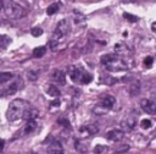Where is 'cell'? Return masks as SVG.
<instances>
[{"label": "cell", "instance_id": "6da1fadb", "mask_svg": "<svg viewBox=\"0 0 156 154\" xmlns=\"http://www.w3.org/2000/svg\"><path fill=\"white\" fill-rule=\"evenodd\" d=\"M29 108L28 103L23 99H15L9 104L7 111H6V117L10 122L18 121L20 119L23 117L26 110Z\"/></svg>", "mask_w": 156, "mask_h": 154}, {"label": "cell", "instance_id": "7a4b0ae2", "mask_svg": "<svg viewBox=\"0 0 156 154\" xmlns=\"http://www.w3.org/2000/svg\"><path fill=\"white\" fill-rule=\"evenodd\" d=\"M101 64L108 71H123L127 70V64L117 54H105L100 59Z\"/></svg>", "mask_w": 156, "mask_h": 154}, {"label": "cell", "instance_id": "3957f363", "mask_svg": "<svg viewBox=\"0 0 156 154\" xmlns=\"http://www.w3.org/2000/svg\"><path fill=\"white\" fill-rule=\"evenodd\" d=\"M4 11H5V16L11 20H20L23 16H26V10L21 5H18L17 2H15L12 0L5 1Z\"/></svg>", "mask_w": 156, "mask_h": 154}, {"label": "cell", "instance_id": "277c9868", "mask_svg": "<svg viewBox=\"0 0 156 154\" xmlns=\"http://www.w3.org/2000/svg\"><path fill=\"white\" fill-rule=\"evenodd\" d=\"M68 32H69V23H68V21L67 20H61L56 24V28H55V31L52 33V39L51 40L58 43L66 34H68Z\"/></svg>", "mask_w": 156, "mask_h": 154}, {"label": "cell", "instance_id": "5b68a950", "mask_svg": "<svg viewBox=\"0 0 156 154\" xmlns=\"http://www.w3.org/2000/svg\"><path fill=\"white\" fill-rule=\"evenodd\" d=\"M140 106L146 114H150V115H155L156 114V103L150 100V99H141Z\"/></svg>", "mask_w": 156, "mask_h": 154}, {"label": "cell", "instance_id": "8992f818", "mask_svg": "<svg viewBox=\"0 0 156 154\" xmlns=\"http://www.w3.org/2000/svg\"><path fill=\"white\" fill-rule=\"evenodd\" d=\"M84 70L78 67V66H71L69 67V77L73 82H82V77L84 75Z\"/></svg>", "mask_w": 156, "mask_h": 154}, {"label": "cell", "instance_id": "52a82bcc", "mask_svg": "<svg viewBox=\"0 0 156 154\" xmlns=\"http://www.w3.org/2000/svg\"><path fill=\"white\" fill-rule=\"evenodd\" d=\"M124 137V132L123 130H119V128H115V130H111L106 133V138L112 141V142H118V141H122Z\"/></svg>", "mask_w": 156, "mask_h": 154}, {"label": "cell", "instance_id": "ba28073f", "mask_svg": "<svg viewBox=\"0 0 156 154\" xmlns=\"http://www.w3.org/2000/svg\"><path fill=\"white\" fill-rule=\"evenodd\" d=\"M136 125V119L134 116H127L126 119H123L121 121V127L122 130H126V131H130L135 127Z\"/></svg>", "mask_w": 156, "mask_h": 154}, {"label": "cell", "instance_id": "9c48e42d", "mask_svg": "<svg viewBox=\"0 0 156 154\" xmlns=\"http://www.w3.org/2000/svg\"><path fill=\"white\" fill-rule=\"evenodd\" d=\"M115 103H116V99H115V97H113V95H105V97H102V98H101L100 106H101V108H104L105 110H110V109H112V108H113Z\"/></svg>", "mask_w": 156, "mask_h": 154}, {"label": "cell", "instance_id": "30bf717a", "mask_svg": "<svg viewBox=\"0 0 156 154\" xmlns=\"http://www.w3.org/2000/svg\"><path fill=\"white\" fill-rule=\"evenodd\" d=\"M48 154H63L62 144L58 141H54L48 147Z\"/></svg>", "mask_w": 156, "mask_h": 154}, {"label": "cell", "instance_id": "8fae6325", "mask_svg": "<svg viewBox=\"0 0 156 154\" xmlns=\"http://www.w3.org/2000/svg\"><path fill=\"white\" fill-rule=\"evenodd\" d=\"M18 87H20V83H18V82H13V83H11V84L7 86L5 89L0 90V97H7V95H12V94H15V93L18 90Z\"/></svg>", "mask_w": 156, "mask_h": 154}, {"label": "cell", "instance_id": "7c38bea8", "mask_svg": "<svg viewBox=\"0 0 156 154\" xmlns=\"http://www.w3.org/2000/svg\"><path fill=\"white\" fill-rule=\"evenodd\" d=\"M51 79L57 84H62L63 86L66 83V76H65L63 71H61V70H55L51 73Z\"/></svg>", "mask_w": 156, "mask_h": 154}, {"label": "cell", "instance_id": "4fadbf2b", "mask_svg": "<svg viewBox=\"0 0 156 154\" xmlns=\"http://www.w3.org/2000/svg\"><path fill=\"white\" fill-rule=\"evenodd\" d=\"M79 131H80V133H83V134H85V136H91V134L98 133L99 128H98L96 125H88V126H83V127H80Z\"/></svg>", "mask_w": 156, "mask_h": 154}, {"label": "cell", "instance_id": "5bb4252c", "mask_svg": "<svg viewBox=\"0 0 156 154\" xmlns=\"http://www.w3.org/2000/svg\"><path fill=\"white\" fill-rule=\"evenodd\" d=\"M129 94L132 95V97H135V95H138L139 93H140V82L138 81V79H134V81H132L130 82V84H129Z\"/></svg>", "mask_w": 156, "mask_h": 154}, {"label": "cell", "instance_id": "9a60e30c", "mask_svg": "<svg viewBox=\"0 0 156 154\" xmlns=\"http://www.w3.org/2000/svg\"><path fill=\"white\" fill-rule=\"evenodd\" d=\"M38 115H39L38 110H37L35 108H30V106H29V108L26 110V112H24L23 117L28 121V120H35V119L38 117Z\"/></svg>", "mask_w": 156, "mask_h": 154}, {"label": "cell", "instance_id": "2e32d148", "mask_svg": "<svg viewBox=\"0 0 156 154\" xmlns=\"http://www.w3.org/2000/svg\"><path fill=\"white\" fill-rule=\"evenodd\" d=\"M37 128V122L35 120H28L26 122V126L23 127V134H29L32 132H34Z\"/></svg>", "mask_w": 156, "mask_h": 154}, {"label": "cell", "instance_id": "e0dca14e", "mask_svg": "<svg viewBox=\"0 0 156 154\" xmlns=\"http://www.w3.org/2000/svg\"><path fill=\"white\" fill-rule=\"evenodd\" d=\"M48 94L49 95H51V97H54V98H56V97H60V94H61V92L58 90V88L56 87V86H54V84H50L49 87H48Z\"/></svg>", "mask_w": 156, "mask_h": 154}, {"label": "cell", "instance_id": "ac0fdd59", "mask_svg": "<svg viewBox=\"0 0 156 154\" xmlns=\"http://www.w3.org/2000/svg\"><path fill=\"white\" fill-rule=\"evenodd\" d=\"M58 10H60V4H58V2H52L51 5L48 6L46 13H48V15H54V13H56Z\"/></svg>", "mask_w": 156, "mask_h": 154}, {"label": "cell", "instance_id": "d6986e66", "mask_svg": "<svg viewBox=\"0 0 156 154\" xmlns=\"http://www.w3.org/2000/svg\"><path fill=\"white\" fill-rule=\"evenodd\" d=\"M12 77H13V75L11 72H0V84L9 82Z\"/></svg>", "mask_w": 156, "mask_h": 154}, {"label": "cell", "instance_id": "ffe728a7", "mask_svg": "<svg viewBox=\"0 0 156 154\" xmlns=\"http://www.w3.org/2000/svg\"><path fill=\"white\" fill-rule=\"evenodd\" d=\"M45 51H46V48L45 46H38V48H35L33 50V56L39 59V57H41V56L45 55Z\"/></svg>", "mask_w": 156, "mask_h": 154}, {"label": "cell", "instance_id": "44dd1931", "mask_svg": "<svg viewBox=\"0 0 156 154\" xmlns=\"http://www.w3.org/2000/svg\"><path fill=\"white\" fill-rule=\"evenodd\" d=\"M38 76H39V71L38 70H29L27 72V78L29 81H37L38 79Z\"/></svg>", "mask_w": 156, "mask_h": 154}, {"label": "cell", "instance_id": "7402d4cb", "mask_svg": "<svg viewBox=\"0 0 156 154\" xmlns=\"http://www.w3.org/2000/svg\"><path fill=\"white\" fill-rule=\"evenodd\" d=\"M9 43H10V38H7L6 35H0V49L5 48Z\"/></svg>", "mask_w": 156, "mask_h": 154}, {"label": "cell", "instance_id": "603a6c76", "mask_svg": "<svg viewBox=\"0 0 156 154\" xmlns=\"http://www.w3.org/2000/svg\"><path fill=\"white\" fill-rule=\"evenodd\" d=\"M30 33H32V35H33V37H39V35H41V34H43V29H41V28H39V27H34V28H32Z\"/></svg>", "mask_w": 156, "mask_h": 154}, {"label": "cell", "instance_id": "cb8c5ba5", "mask_svg": "<svg viewBox=\"0 0 156 154\" xmlns=\"http://www.w3.org/2000/svg\"><path fill=\"white\" fill-rule=\"evenodd\" d=\"M123 16H124V18H126V20H128L129 22H136V21L139 20L136 16H134V15H129V13H127V12H126Z\"/></svg>", "mask_w": 156, "mask_h": 154}, {"label": "cell", "instance_id": "d4e9b609", "mask_svg": "<svg viewBox=\"0 0 156 154\" xmlns=\"http://www.w3.org/2000/svg\"><path fill=\"white\" fill-rule=\"evenodd\" d=\"M152 62H154V59H152L151 56H146V57H145V60H144V66L149 68V67H151V66H152Z\"/></svg>", "mask_w": 156, "mask_h": 154}, {"label": "cell", "instance_id": "484cf974", "mask_svg": "<svg viewBox=\"0 0 156 154\" xmlns=\"http://www.w3.org/2000/svg\"><path fill=\"white\" fill-rule=\"evenodd\" d=\"M151 125H152V122L150 121V120H147V119H145V120H143L141 121V128H150L151 127Z\"/></svg>", "mask_w": 156, "mask_h": 154}, {"label": "cell", "instance_id": "4316f807", "mask_svg": "<svg viewBox=\"0 0 156 154\" xmlns=\"http://www.w3.org/2000/svg\"><path fill=\"white\" fill-rule=\"evenodd\" d=\"M128 149H129V145H128V144H123L122 147H118V149H116L115 153H124V152H127Z\"/></svg>", "mask_w": 156, "mask_h": 154}, {"label": "cell", "instance_id": "83f0119b", "mask_svg": "<svg viewBox=\"0 0 156 154\" xmlns=\"http://www.w3.org/2000/svg\"><path fill=\"white\" fill-rule=\"evenodd\" d=\"M58 123L62 125V126H65V127H69V122H68L67 119H63V117L58 119Z\"/></svg>", "mask_w": 156, "mask_h": 154}, {"label": "cell", "instance_id": "f1b7e54d", "mask_svg": "<svg viewBox=\"0 0 156 154\" xmlns=\"http://www.w3.org/2000/svg\"><path fill=\"white\" fill-rule=\"evenodd\" d=\"M106 147H101V145H96L95 147V149H94V152L95 153H100V152H104V149H105Z\"/></svg>", "mask_w": 156, "mask_h": 154}, {"label": "cell", "instance_id": "f546056e", "mask_svg": "<svg viewBox=\"0 0 156 154\" xmlns=\"http://www.w3.org/2000/svg\"><path fill=\"white\" fill-rule=\"evenodd\" d=\"M4 147H5V142H4V139H1V138H0V152H2Z\"/></svg>", "mask_w": 156, "mask_h": 154}, {"label": "cell", "instance_id": "4dcf8cb0", "mask_svg": "<svg viewBox=\"0 0 156 154\" xmlns=\"http://www.w3.org/2000/svg\"><path fill=\"white\" fill-rule=\"evenodd\" d=\"M58 105H60V101L58 100H55V101L51 103V106H58Z\"/></svg>", "mask_w": 156, "mask_h": 154}, {"label": "cell", "instance_id": "1f68e13d", "mask_svg": "<svg viewBox=\"0 0 156 154\" xmlns=\"http://www.w3.org/2000/svg\"><path fill=\"white\" fill-rule=\"evenodd\" d=\"M151 29L156 33V21H155V22H152V24H151Z\"/></svg>", "mask_w": 156, "mask_h": 154}, {"label": "cell", "instance_id": "d6a6232c", "mask_svg": "<svg viewBox=\"0 0 156 154\" xmlns=\"http://www.w3.org/2000/svg\"><path fill=\"white\" fill-rule=\"evenodd\" d=\"M4 6H5V0H0V10L4 9Z\"/></svg>", "mask_w": 156, "mask_h": 154}, {"label": "cell", "instance_id": "836d02e7", "mask_svg": "<svg viewBox=\"0 0 156 154\" xmlns=\"http://www.w3.org/2000/svg\"><path fill=\"white\" fill-rule=\"evenodd\" d=\"M136 0H122V2H135Z\"/></svg>", "mask_w": 156, "mask_h": 154}]
</instances>
